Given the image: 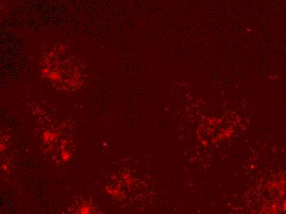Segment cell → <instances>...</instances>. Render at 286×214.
<instances>
[{
	"label": "cell",
	"mask_w": 286,
	"mask_h": 214,
	"mask_svg": "<svg viewBox=\"0 0 286 214\" xmlns=\"http://www.w3.org/2000/svg\"><path fill=\"white\" fill-rule=\"evenodd\" d=\"M42 137H43V140H44V143L48 144V143L57 141V139L58 138V134L57 132L45 131L44 132Z\"/></svg>",
	"instance_id": "1"
},
{
	"label": "cell",
	"mask_w": 286,
	"mask_h": 214,
	"mask_svg": "<svg viewBox=\"0 0 286 214\" xmlns=\"http://www.w3.org/2000/svg\"><path fill=\"white\" fill-rule=\"evenodd\" d=\"M105 191L107 193H109V194H112V195H114V196H118V197H123L124 195H123V192L121 191L120 190V188H112V187H106L105 188Z\"/></svg>",
	"instance_id": "2"
},
{
	"label": "cell",
	"mask_w": 286,
	"mask_h": 214,
	"mask_svg": "<svg viewBox=\"0 0 286 214\" xmlns=\"http://www.w3.org/2000/svg\"><path fill=\"white\" fill-rule=\"evenodd\" d=\"M72 153L70 152H68V150H66L65 148H62V151L60 152V156H61L62 160L65 162H68L70 159L72 158Z\"/></svg>",
	"instance_id": "3"
},
{
	"label": "cell",
	"mask_w": 286,
	"mask_h": 214,
	"mask_svg": "<svg viewBox=\"0 0 286 214\" xmlns=\"http://www.w3.org/2000/svg\"><path fill=\"white\" fill-rule=\"evenodd\" d=\"M91 206L87 204H82L81 207H79V209L77 211V213H81V214H86L91 213Z\"/></svg>",
	"instance_id": "4"
},
{
	"label": "cell",
	"mask_w": 286,
	"mask_h": 214,
	"mask_svg": "<svg viewBox=\"0 0 286 214\" xmlns=\"http://www.w3.org/2000/svg\"><path fill=\"white\" fill-rule=\"evenodd\" d=\"M122 177H123L124 182H125L128 185H132V184L135 182V180L133 179L132 176H130V174H128V173H124V174H123Z\"/></svg>",
	"instance_id": "5"
},
{
	"label": "cell",
	"mask_w": 286,
	"mask_h": 214,
	"mask_svg": "<svg viewBox=\"0 0 286 214\" xmlns=\"http://www.w3.org/2000/svg\"><path fill=\"white\" fill-rule=\"evenodd\" d=\"M6 149H7L6 144H5V143H2V144H1V152H4Z\"/></svg>",
	"instance_id": "6"
},
{
	"label": "cell",
	"mask_w": 286,
	"mask_h": 214,
	"mask_svg": "<svg viewBox=\"0 0 286 214\" xmlns=\"http://www.w3.org/2000/svg\"><path fill=\"white\" fill-rule=\"evenodd\" d=\"M67 143H68V141H67V140H63V141H62L61 142L62 148H66V145H67Z\"/></svg>",
	"instance_id": "7"
}]
</instances>
